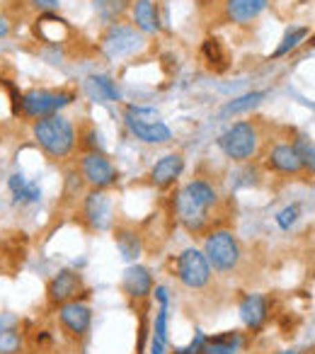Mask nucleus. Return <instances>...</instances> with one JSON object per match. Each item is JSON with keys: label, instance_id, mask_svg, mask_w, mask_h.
Here are the masks:
<instances>
[{"label": "nucleus", "instance_id": "nucleus-30", "mask_svg": "<svg viewBox=\"0 0 315 354\" xmlns=\"http://www.w3.org/2000/svg\"><path fill=\"white\" fill-rule=\"evenodd\" d=\"M294 146H296V151H298L300 160H303V167H308L310 172H315V143L305 141V138H298Z\"/></svg>", "mask_w": 315, "mask_h": 354}, {"label": "nucleus", "instance_id": "nucleus-26", "mask_svg": "<svg viewBox=\"0 0 315 354\" xmlns=\"http://www.w3.org/2000/svg\"><path fill=\"white\" fill-rule=\"evenodd\" d=\"M240 347V335L238 333H223L216 337L204 339L202 354H236Z\"/></svg>", "mask_w": 315, "mask_h": 354}, {"label": "nucleus", "instance_id": "nucleus-11", "mask_svg": "<svg viewBox=\"0 0 315 354\" xmlns=\"http://www.w3.org/2000/svg\"><path fill=\"white\" fill-rule=\"evenodd\" d=\"M59 323L68 337H85L90 325H93V310L80 299L68 301V304L59 306Z\"/></svg>", "mask_w": 315, "mask_h": 354}, {"label": "nucleus", "instance_id": "nucleus-32", "mask_svg": "<svg viewBox=\"0 0 315 354\" xmlns=\"http://www.w3.org/2000/svg\"><path fill=\"white\" fill-rule=\"evenodd\" d=\"M83 175H80V170L75 167L73 172H68V177H66V189H64V194L66 197H78V192H80V187H83Z\"/></svg>", "mask_w": 315, "mask_h": 354}, {"label": "nucleus", "instance_id": "nucleus-2", "mask_svg": "<svg viewBox=\"0 0 315 354\" xmlns=\"http://www.w3.org/2000/svg\"><path fill=\"white\" fill-rule=\"evenodd\" d=\"M32 138L54 160L68 158L75 151V143H78L73 124L64 114H51V117L32 122Z\"/></svg>", "mask_w": 315, "mask_h": 354}, {"label": "nucleus", "instance_id": "nucleus-31", "mask_svg": "<svg viewBox=\"0 0 315 354\" xmlns=\"http://www.w3.org/2000/svg\"><path fill=\"white\" fill-rule=\"evenodd\" d=\"M298 214H300V207L298 204H291V207H284L279 214H276V226L281 231H289L296 221H298Z\"/></svg>", "mask_w": 315, "mask_h": 354}, {"label": "nucleus", "instance_id": "nucleus-36", "mask_svg": "<svg viewBox=\"0 0 315 354\" xmlns=\"http://www.w3.org/2000/svg\"><path fill=\"white\" fill-rule=\"evenodd\" d=\"M310 46H315V37H313V39H310Z\"/></svg>", "mask_w": 315, "mask_h": 354}, {"label": "nucleus", "instance_id": "nucleus-23", "mask_svg": "<svg viewBox=\"0 0 315 354\" xmlns=\"http://www.w3.org/2000/svg\"><path fill=\"white\" fill-rule=\"evenodd\" d=\"M114 243H117L119 252L126 262H136L143 252V243H141V236H138L133 228H117L114 233Z\"/></svg>", "mask_w": 315, "mask_h": 354}, {"label": "nucleus", "instance_id": "nucleus-18", "mask_svg": "<svg viewBox=\"0 0 315 354\" xmlns=\"http://www.w3.org/2000/svg\"><path fill=\"white\" fill-rule=\"evenodd\" d=\"M182 170H184V158L180 156V153H170V156H163L153 165L151 183L155 185V187H170V185L182 175Z\"/></svg>", "mask_w": 315, "mask_h": 354}, {"label": "nucleus", "instance_id": "nucleus-13", "mask_svg": "<svg viewBox=\"0 0 315 354\" xmlns=\"http://www.w3.org/2000/svg\"><path fill=\"white\" fill-rule=\"evenodd\" d=\"M269 6V0H223V15L233 25H247L257 20Z\"/></svg>", "mask_w": 315, "mask_h": 354}, {"label": "nucleus", "instance_id": "nucleus-25", "mask_svg": "<svg viewBox=\"0 0 315 354\" xmlns=\"http://www.w3.org/2000/svg\"><path fill=\"white\" fill-rule=\"evenodd\" d=\"M88 93H90V97L104 100V102H117V100H122V93H119L117 83H114L112 78H107V75H93V78H88Z\"/></svg>", "mask_w": 315, "mask_h": 354}, {"label": "nucleus", "instance_id": "nucleus-14", "mask_svg": "<svg viewBox=\"0 0 315 354\" xmlns=\"http://www.w3.org/2000/svg\"><path fill=\"white\" fill-rule=\"evenodd\" d=\"M25 347V335L20 330V318L10 310L0 313V354H20Z\"/></svg>", "mask_w": 315, "mask_h": 354}, {"label": "nucleus", "instance_id": "nucleus-19", "mask_svg": "<svg viewBox=\"0 0 315 354\" xmlns=\"http://www.w3.org/2000/svg\"><path fill=\"white\" fill-rule=\"evenodd\" d=\"M8 189L12 194V202L17 207H32V204H39L41 202V187L39 183H30L22 172H15L10 175L8 180Z\"/></svg>", "mask_w": 315, "mask_h": 354}, {"label": "nucleus", "instance_id": "nucleus-33", "mask_svg": "<svg viewBox=\"0 0 315 354\" xmlns=\"http://www.w3.org/2000/svg\"><path fill=\"white\" fill-rule=\"evenodd\" d=\"M30 3H32V8L39 12H51L59 8V0H30Z\"/></svg>", "mask_w": 315, "mask_h": 354}, {"label": "nucleus", "instance_id": "nucleus-17", "mask_svg": "<svg viewBox=\"0 0 315 354\" xmlns=\"http://www.w3.org/2000/svg\"><path fill=\"white\" fill-rule=\"evenodd\" d=\"M122 286L126 291L128 299H146L148 294H153V277H151V270L143 265H131L126 267L124 272V279H122Z\"/></svg>", "mask_w": 315, "mask_h": 354}, {"label": "nucleus", "instance_id": "nucleus-34", "mask_svg": "<svg viewBox=\"0 0 315 354\" xmlns=\"http://www.w3.org/2000/svg\"><path fill=\"white\" fill-rule=\"evenodd\" d=\"M10 35V22H8L6 15H0V37H8Z\"/></svg>", "mask_w": 315, "mask_h": 354}, {"label": "nucleus", "instance_id": "nucleus-1", "mask_svg": "<svg viewBox=\"0 0 315 354\" xmlns=\"http://www.w3.org/2000/svg\"><path fill=\"white\" fill-rule=\"evenodd\" d=\"M218 204V192L207 180H192L175 194V216L189 233H204L211 221V209Z\"/></svg>", "mask_w": 315, "mask_h": 354}, {"label": "nucleus", "instance_id": "nucleus-9", "mask_svg": "<svg viewBox=\"0 0 315 354\" xmlns=\"http://www.w3.org/2000/svg\"><path fill=\"white\" fill-rule=\"evenodd\" d=\"M80 212H83V221L93 231H107L112 226V199H109V194L104 189H90L83 197Z\"/></svg>", "mask_w": 315, "mask_h": 354}, {"label": "nucleus", "instance_id": "nucleus-5", "mask_svg": "<svg viewBox=\"0 0 315 354\" xmlns=\"http://www.w3.org/2000/svg\"><path fill=\"white\" fill-rule=\"evenodd\" d=\"M75 95L70 90H44V88H35L30 93L22 95L20 100V112L22 117L32 119H44V117H51V114H59L64 107H68L73 102Z\"/></svg>", "mask_w": 315, "mask_h": 354}, {"label": "nucleus", "instance_id": "nucleus-20", "mask_svg": "<svg viewBox=\"0 0 315 354\" xmlns=\"http://www.w3.org/2000/svg\"><path fill=\"white\" fill-rule=\"evenodd\" d=\"M238 310H240L242 325L250 330H260L267 320V313H269L265 296H260V294H247L245 299L240 301V308Z\"/></svg>", "mask_w": 315, "mask_h": 354}, {"label": "nucleus", "instance_id": "nucleus-16", "mask_svg": "<svg viewBox=\"0 0 315 354\" xmlns=\"http://www.w3.org/2000/svg\"><path fill=\"white\" fill-rule=\"evenodd\" d=\"M126 127L138 141L143 143H168L173 138V131L165 127L163 122H146V119H136L131 114H126Z\"/></svg>", "mask_w": 315, "mask_h": 354}, {"label": "nucleus", "instance_id": "nucleus-10", "mask_svg": "<svg viewBox=\"0 0 315 354\" xmlns=\"http://www.w3.org/2000/svg\"><path fill=\"white\" fill-rule=\"evenodd\" d=\"M85 291L83 277L73 270H61L59 274H54L46 284V299L54 308L68 304V301H75L80 294Z\"/></svg>", "mask_w": 315, "mask_h": 354}, {"label": "nucleus", "instance_id": "nucleus-28", "mask_svg": "<svg viewBox=\"0 0 315 354\" xmlns=\"http://www.w3.org/2000/svg\"><path fill=\"white\" fill-rule=\"evenodd\" d=\"M267 97L265 90H257V93H247L242 95V97L233 100V102H228L226 107H223V117H228V114H242V112H250V109H255L257 104L262 102V100Z\"/></svg>", "mask_w": 315, "mask_h": 354}, {"label": "nucleus", "instance_id": "nucleus-21", "mask_svg": "<svg viewBox=\"0 0 315 354\" xmlns=\"http://www.w3.org/2000/svg\"><path fill=\"white\" fill-rule=\"evenodd\" d=\"M131 17H133V27H136L141 35H155V32H160L158 8L153 0H133Z\"/></svg>", "mask_w": 315, "mask_h": 354}, {"label": "nucleus", "instance_id": "nucleus-35", "mask_svg": "<svg viewBox=\"0 0 315 354\" xmlns=\"http://www.w3.org/2000/svg\"><path fill=\"white\" fill-rule=\"evenodd\" d=\"M276 354H298L296 349H284V352H276Z\"/></svg>", "mask_w": 315, "mask_h": 354}, {"label": "nucleus", "instance_id": "nucleus-4", "mask_svg": "<svg viewBox=\"0 0 315 354\" xmlns=\"http://www.w3.org/2000/svg\"><path fill=\"white\" fill-rule=\"evenodd\" d=\"M218 148L223 151V156L231 160H250L260 148V131L257 124L252 122H238L233 127H228L226 131L218 136Z\"/></svg>", "mask_w": 315, "mask_h": 354}, {"label": "nucleus", "instance_id": "nucleus-12", "mask_svg": "<svg viewBox=\"0 0 315 354\" xmlns=\"http://www.w3.org/2000/svg\"><path fill=\"white\" fill-rule=\"evenodd\" d=\"M158 301V313L153 320V330H151V354H168V304L170 296L165 286H155L153 289Z\"/></svg>", "mask_w": 315, "mask_h": 354}, {"label": "nucleus", "instance_id": "nucleus-22", "mask_svg": "<svg viewBox=\"0 0 315 354\" xmlns=\"http://www.w3.org/2000/svg\"><path fill=\"white\" fill-rule=\"evenodd\" d=\"M37 35L49 44H59L66 35H68V25L64 17H56L54 12H41L37 20Z\"/></svg>", "mask_w": 315, "mask_h": 354}, {"label": "nucleus", "instance_id": "nucleus-3", "mask_svg": "<svg viewBox=\"0 0 315 354\" xmlns=\"http://www.w3.org/2000/svg\"><path fill=\"white\" fill-rule=\"evenodd\" d=\"M204 255H207L209 265L218 274H228V272L238 270L240 265V243L233 236V231L226 228H216V231L207 233V241H204Z\"/></svg>", "mask_w": 315, "mask_h": 354}, {"label": "nucleus", "instance_id": "nucleus-27", "mask_svg": "<svg viewBox=\"0 0 315 354\" xmlns=\"http://www.w3.org/2000/svg\"><path fill=\"white\" fill-rule=\"evenodd\" d=\"M202 56L213 71H223L228 66V54H226V49H223V44L216 39V37H209V39H204Z\"/></svg>", "mask_w": 315, "mask_h": 354}, {"label": "nucleus", "instance_id": "nucleus-24", "mask_svg": "<svg viewBox=\"0 0 315 354\" xmlns=\"http://www.w3.org/2000/svg\"><path fill=\"white\" fill-rule=\"evenodd\" d=\"M133 0H93V8L97 12V17L107 25H114L117 20H122L126 15V10L131 8Z\"/></svg>", "mask_w": 315, "mask_h": 354}, {"label": "nucleus", "instance_id": "nucleus-15", "mask_svg": "<svg viewBox=\"0 0 315 354\" xmlns=\"http://www.w3.org/2000/svg\"><path fill=\"white\" fill-rule=\"evenodd\" d=\"M267 167L276 172H284V175H296V172L303 170V160H300L298 151L291 143H279L267 153Z\"/></svg>", "mask_w": 315, "mask_h": 354}, {"label": "nucleus", "instance_id": "nucleus-8", "mask_svg": "<svg viewBox=\"0 0 315 354\" xmlns=\"http://www.w3.org/2000/svg\"><path fill=\"white\" fill-rule=\"evenodd\" d=\"M78 170H80V175H83V180L93 189H107L119 180L117 167L109 162V158L104 156L102 151H88L85 153V156L80 158Z\"/></svg>", "mask_w": 315, "mask_h": 354}, {"label": "nucleus", "instance_id": "nucleus-6", "mask_svg": "<svg viewBox=\"0 0 315 354\" xmlns=\"http://www.w3.org/2000/svg\"><path fill=\"white\" fill-rule=\"evenodd\" d=\"M143 46V37L136 27H128L124 22H114L107 27V32L102 35L99 41V49L107 59L117 61V59H126V56L136 54Z\"/></svg>", "mask_w": 315, "mask_h": 354}, {"label": "nucleus", "instance_id": "nucleus-7", "mask_svg": "<svg viewBox=\"0 0 315 354\" xmlns=\"http://www.w3.org/2000/svg\"><path fill=\"white\" fill-rule=\"evenodd\" d=\"M211 272L213 270L207 255L197 248H187L175 260V274H178L180 284H184L187 289H204L211 281Z\"/></svg>", "mask_w": 315, "mask_h": 354}, {"label": "nucleus", "instance_id": "nucleus-29", "mask_svg": "<svg viewBox=\"0 0 315 354\" xmlns=\"http://www.w3.org/2000/svg\"><path fill=\"white\" fill-rule=\"evenodd\" d=\"M308 37V27H291L289 32L284 35V39H281V44L274 49V54H271V59H279V56H286L291 49H296V46L300 44V41Z\"/></svg>", "mask_w": 315, "mask_h": 354}]
</instances>
